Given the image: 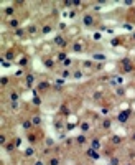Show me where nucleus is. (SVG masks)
Masks as SVG:
<instances>
[{
  "label": "nucleus",
  "mask_w": 135,
  "mask_h": 165,
  "mask_svg": "<svg viewBox=\"0 0 135 165\" xmlns=\"http://www.w3.org/2000/svg\"><path fill=\"white\" fill-rule=\"evenodd\" d=\"M28 32L31 33V35H33V33H36V27H30V28H28Z\"/></svg>",
  "instance_id": "obj_30"
},
{
  "label": "nucleus",
  "mask_w": 135,
  "mask_h": 165,
  "mask_svg": "<svg viewBox=\"0 0 135 165\" xmlns=\"http://www.w3.org/2000/svg\"><path fill=\"white\" fill-rule=\"evenodd\" d=\"M58 164H60V159H56V157L51 159V162H49V165H58Z\"/></svg>",
  "instance_id": "obj_26"
},
{
  "label": "nucleus",
  "mask_w": 135,
  "mask_h": 165,
  "mask_svg": "<svg viewBox=\"0 0 135 165\" xmlns=\"http://www.w3.org/2000/svg\"><path fill=\"white\" fill-rule=\"evenodd\" d=\"M124 69H125V71H130V69H132V66H130V61L129 60L124 61Z\"/></svg>",
  "instance_id": "obj_13"
},
{
  "label": "nucleus",
  "mask_w": 135,
  "mask_h": 165,
  "mask_svg": "<svg viewBox=\"0 0 135 165\" xmlns=\"http://www.w3.org/2000/svg\"><path fill=\"white\" fill-rule=\"evenodd\" d=\"M33 82H35V76H33V74H27V84L31 86Z\"/></svg>",
  "instance_id": "obj_10"
},
{
  "label": "nucleus",
  "mask_w": 135,
  "mask_h": 165,
  "mask_svg": "<svg viewBox=\"0 0 135 165\" xmlns=\"http://www.w3.org/2000/svg\"><path fill=\"white\" fill-rule=\"evenodd\" d=\"M25 154H27V157H31V154H35V148H27V152H25Z\"/></svg>",
  "instance_id": "obj_23"
},
{
  "label": "nucleus",
  "mask_w": 135,
  "mask_h": 165,
  "mask_svg": "<svg viewBox=\"0 0 135 165\" xmlns=\"http://www.w3.org/2000/svg\"><path fill=\"white\" fill-rule=\"evenodd\" d=\"M82 23H84L86 27H91L92 23H94V18H92L91 15H84V18H82Z\"/></svg>",
  "instance_id": "obj_3"
},
{
  "label": "nucleus",
  "mask_w": 135,
  "mask_h": 165,
  "mask_svg": "<svg viewBox=\"0 0 135 165\" xmlns=\"http://www.w3.org/2000/svg\"><path fill=\"white\" fill-rule=\"evenodd\" d=\"M5 84H8V78H2V86H5Z\"/></svg>",
  "instance_id": "obj_31"
},
{
  "label": "nucleus",
  "mask_w": 135,
  "mask_h": 165,
  "mask_svg": "<svg viewBox=\"0 0 135 165\" xmlns=\"http://www.w3.org/2000/svg\"><path fill=\"white\" fill-rule=\"evenodd\" d=\"M102 66H104L102 63H99V65H96V69H102Z\"/></svg>",
  "instance_id": "obj_37"
},
{
  "label": "nucleus",
  "mask_w": 135,
  "mask_h": 165,
  "mask_svg": "<svg viewBox=\"0 0 135 165\" xmlns=\"http://www.w3.org/2000/svg\"><path fill=\"white\" fill-rule=\"evenodd\" d=\"M73 78H74V79H81L82 78V71H74L73 73Z\"/></svg>",
  "instance_id": "obj_16"
},
{
  "label": "nucleus",
  "mask_w": 135,
  "mask_h": 165,
  "mask_svg": "<svg viewBox=\"0 0 135 165\" xmlns=\"http://www.w3.org/2000/svg\"><path fill=\"white\" fill-rule=\"evenodd\" d=\"M94 40H101V33H94Z\"/></svg>",
  "instance_id": "obj_36"
},
{
  "label": "nucleus",
  "mask_w": 135,
  "mask_h": 165,
  "mask_svg": "<svg viewBox=\"0 0 135 165\" xmlns=\"http://www.w3.org/2000/svg\"><path fill=\"white\" fill-rule=\"evenodd\" d=\"M69 76H73V74H71V73L68 71V69H64V71L61 73V78H69Z\"/></svg>",
  "instance_id": "obj_21"
},
{
  "label": "nucleus",
  "mask_w": 135,
  "mask_h": 165,
  "mask_svg": "<svg viewBox=\"0 0 135 165\" xmlns=\"http://www.w3.org/2000/svg\"><path fill=\"white\" fill-rule=\"evenodd\" d=\"M127 165H132V164H127Z\"/></svg>",
  "instance_id": "obj_40"
},
{
  "label": "nucleus",
  "mask_w": 135,
  "mask_h": 165,
  "mask_svg": "<svg viewBox=\"0 0 135 165\" xmlns=\"http://www.w3.org/2000/svg\"><path fill=\"white\" fill-rule=\"evenodd\" d=\"M15 76H18V78H20V76H23V69H18V71L15 73Z\"/></svg>",
  "instance_id": "obj_33"
},
{
  "label": "nucleus",
  "mask_w": 135,
  "mask_h": 165,
  "mask_svg": "<svg viewBox=\"0 0 135 165\" xmlns=\"http://www.w3.org/2000/svg\"><path fill=\"white\" fill-rule=\"evenodd\" d=\"M40 122H41V119H40L38 116H33V117H31V124H36V126H38Z\"/></svg>",
  "instance_id": "obj_17"
},
{
  "label": "nucleus",
  "mask_w": 135,
  "mask_h": 165,
  "mask_svg": "<svg viewBox=\"0 0 135 165\" xmlns=\"http://www.w3.org/2000/svg\"><path fill=\"white\" fill-rule=\"evenodd\" d=\"M102 127H104V129H109V127H110V121H109V119H105V121L102 122Z\"/></svg>",
  "instance_id": "obj_22"
},
{
  "label": "nucleus",
  "mask_w": 135,
  "mask_h": 165,
  "mask_svg": "<svg viewBox=\"0 0 135 165\" xmlns=\"http://www.w3.org/2000/svg\"><path fill=\"white\" fill-rule=\"evenodd\" d=\"M66 60H68V58H66V53H60V55H58V61H63V63H64Z\"/></svg>",
  "instance_id": "obj_18"
},
{
  "label": "nucleus",
  "mask_w": 135,
  "mask_h": 165,
  "mask_svg": "<svg viewBox=\"0 0 135 165\" xmlns=\"http://www.w3.org/2000/svg\"><path fill=\"white\" fill-rule=\"evenodd\" d=\"M110 142H112L114 145H120V142H122V137H119V135H112V137H110Z\"/></svg>",
  "instance_id": "obj_5"
},
{
  "label": "nucleus",
  "mask_w": 135,
  "mask_h": 165,
  "mask_svg": "<svg viewBox=\"0 0 135 165\" xmlns=\"http://www.w3.org/2000/svg\"><path fill=\"white\" fill-rule=\"evenodd\" d=\"M15 36H23V30H16V32H15Z\"/></svg>",
  "instance_id": "obj_29"
},
{
  "label": "nucleus",
  "mask_w": 135,
  "mask_h": 165,
  "mask_svg": "<svg viewBox=\"0 0 135 165\" xmlns=\"http://www.w3.org/2000/svg\"><path fill=\"white\" fill-rule=\"evenodd\" d=\"M92 66H94L92 61H82V68H86V69H89V68H92Z\"/></svg>",
  "instance_id": "obj_11"
},
{
  "label": "nucleus",
  "mask_w": 135,
  "mask_h": 165,
  "mask_svg": "<svg viewBox=\"0 0 135 165\" xmlns=\"http://www.w3.org/2000/svg\"><path fill=\"white\" fill-rule=\"evenodd\" d=\"M7 13V15H12V13H13V12H15V8H13V7H7L5 10H3Z\"/></svg>",
  "instance_id": "obj_19"
},
{
  "label": "nucleus",
  "mask_w": 135,
  "mask_h": 165,
  "mask_svg": "<svg viewBox=\"0 0 135 165\" xmlns=\"http://www.w3.org/2000/svg\"><path fill=\"white\" fill-rule=\"evenodd\" d=\"M134 40H135V33H134Z\"/></svg>",
  "instance_id": "obj_39"
},
{
  "label": "nucleus",
  "mask_w": 135,
  "mask_h": 165,
  "mask_svg": "<svg viewBox=\"0 0 135 165\" xmlns=\"http://www.w3.org/2000/svg\"><path fill=\"white\" fill-rule=\"evenodd\" d=\"M129 116H130V111H124V112H120L119 114L117 119H119V122H125L127 119H129Z\"/></svg>",
  "instance_id": "obj_2"
},
{
  "label": "nucleus",
  "mask_w": 135,
  "mask_h": 165,
  "mask_svg": "<svg viewBox=\"0 0 135 165\" xmlns=\"http://www.w3.org/2000/svg\"><path fill=\"white\" fill-rule=\"evenodd\" d=\"M76 140H77V144H81V145H82V144H86V142H87V139L84 137V135H79V137L76 139Z\"/></svg>",
  "instance_id": "obj_14"
},
{
  "label": "nucleus",
  "mask_w": 135,
  "mask_h": 165,
  "mask_svg": "<svg viewBox=\"0 0 135 165\" xmlns=\"http://www.w3.org/2000/svg\"><path fill=\"white\" fill-rule=\"evenodd\" d=\"M86 155L89 157V159H94V160L101 159V155H99V150H94V148H91V147L86 150Z\"/></svg>",
  "instance_id": "obj_1"
},
{
  "label": "nucleus",
  "mask_w": 135,
  "mask_h": 165,
  "mask_svg": "<svg viewBox=\"0 0 135 165\" xmlns=\"http://www.w3.org/2000/svg\"><path fill=\"white\" fill-rule=\"evenodd\" d=\"M71 65H73V61H71V60H69V58H68V60H66V61H64V63H63V66H66V68H69V66H71Z\"/></svg>",
  "instance_id": "obj_27"
},
{
  "label": "nucleus",
  "mask_w": 135,
  "mask_h": 165,
  "mask_svg": "<svg viewBox=\"0 0 135 165\" xmlns=\"http://www.w3.org/2000/svg\"><path fill=\"white\" fill-rule=\"evenodd\" d=\"M54 43L60 45V46H64V40H63V36H60V35H58V36L54 38Z\"/></svg>",
  "instance_id": "obj_9"
},
{
  "label": "nucleus",
  "mask_w": 135,
  "mask_h": 165,
  "mask_svg": "<svg viewBox=\"0 0 135 165\" xmlns=\"http://www.w3.org/2000/svg\"><path fill=\"white\" fill-rule=\"evenodd\" d=\"M20 144H22V139H16L15 140V147H20Z\"/></svg>",
  "instance_id": "obj_34"
},
{
  "label": "nucleus",
  "mask_w": 135,
  "mask_h": 165,
  "mask_svg": "<svg viewBox=\"0 0 135 165\" xmlns=\"http://www.w3.org/2000/svg\"><path fill=\"white\" fill-rule=\"evenodd\" d=\"M73 51H76V53H81V51H82V45H81V43H74V45H73Z\"/></svg>",
  "instance_id": "obj_8"
},
{
  "label": "nucleus",
  "mask_w": 135,
  "mask_h": 165,
  "mask_svg": "<svg viewBox=\"0 0 135 165\" xmlns=\"http://www.w3.org/2000/svg\"><path fill=\"white\" fill-rule=\"evenodd\" d=\"M33 104H35V106H40V104H41V101H40V99H35V101H33Z\"/></svg>",
  "instance_id": "obj_35"
},
{
  "label": "nucleus",
  "mask_w": 135,
  "mask_h": 165,
  "mask_svg": "<svg viewBox=\"0 0 135 165\" xmlns=\"http://www.w3.org/2000/svg\"><path fill=\"white\" fill-rule=\"evenodd\" d=\"M91 148L99 150V148H101V140H99V139H92L91 140Z\"/></svg>",
  "instance_id": "obj_4"
},
{
  "label": "nucleus",
  "mask_w": 135,
  "mask_h": 165,
  "mask_svg": "<svg viewBox=\"0 0 135 165\" xmlns=\"http://www.w3.org/2000/svg\"><path fill=\"white\" fill-rule=\"evenodd\" d=\"M48 89V82H41V84H40V89Z\"/></svg>",
  "instance_id": "obj_32"
},
{
  "label": "nucleus",
  "mask_w": 135,
  "mask_h": 165,
  "mask_svg": "<svg viewBox=\"0 0 135 165\" xmlns=\"http://www.w3.org/2000/svg\"><path fill=\"white\" fill-rule=\"evenodd\" d=\"M92 58H94V60H101V61H104V60H105V56H104V55H101V53H94V55H92Z\"/></svg>",
  "instance_id": "obj_12"
},
{
  "label": "nucleus",
  "mask_w": 135,
  "mask_h": 165,
  "mask_svg": "<svg viewBox=\"0 0 135 165\" xmlns=\"http://www.w3.org/2000/svg\"><path fill=\"white\" fill-rule=\"evenodd\" d=\"M81 131L82 132H89L91 131V124H89V122H82L81 124Z\"/></svg>",
  "instance_id": "obj_6"
},
{
  "label": "nucleus",
  "mask_w": 135,
  "mask_h": 165,
  "mask_svg": "<svg viewBox=\"0 0 135 165\" xmlns=\"http://www.w3.org/2000/svg\"><path fill=\"white\" fill-rule=\"evenodd\" d=\"M45 66H46V68H53V66H54V61L53 60H45Z\"/></svg>",
  "instance_id": "obj_15"
},
{
  "label": "nucleus",
  "mask_w": 135,
  "mask_h": 165,
  "mask_svg": "<svg viewBox=\"0 0 135 165\" xmlns=\"http://www.w3.org/2000/svg\"><path fill=\"white\" fill-rule=\"evenodd\" d=\"M33 165H45V164H43V162H41V160H36V162H35V164H33Z\"/></svg>",
  "instance_id": "obj_38"
},
{
  "label": "nucleus",
  "mask_w": 135,
  "mask_h": 165,
  "mask_svg": "<svg viewBox=\"0 0 135 165\" xmlns=\"http://www.w3.org/2000/svg\"><path fill=\"white\" fill-rule=\"evenodd\" d=\"M23 127H25V129H31V122L25 121V122H23Z\"/></svg>",
  "instance_id": "obj_28"
},
{
  "label": "nucleus",
  "mask_w": 135,
  "mask_h": 165,
  "mask_svg": "<svg viewBox=\"0 0 135 165\" xmlns=\"http://www.w3.org/2000/svg\"><path fill=\"white\" fill-rule=\"evenodd\" d=\"M8 25H10L12 28H18V27H20V22H18L16 18H12L10 22H8Z\"/></svg>",
  "instance_id": "obj_7"
},
{
  "label": "nucleus",
  "mask_w": 135,
  "mask_h": 165,
  "mask_svg": "<svg viewBox=\"0 0 135 165\" xmlns=\"http://www.w3.org/2000/svg\"><path fill=\"white\" fill-rule=\"evenodd\" d=\"M110 165H119V159H117V157L110 159Z\"/></svg>",
  "instance_id": "obj_25"
},
{
  "label": "nucleus",
  "mask_w": 135,
  "mask_h": 165,
  "mask_svg": "<svg viewBox=\"0 0 135 165\" xmlns=\"http://www.w3.org/2000/svg\"><path fill=\"white\" fill-rule=\"evenodd\" d=\"M18 65H20V66H27L28 65V60H27V58H22V60H18Z\"/></svg>",
  "instance_id": "obj_20"
},
{
  "label": "nucleus",
  "mask_w": 135,
  "mask_h": 165,
  "mask_svg": "<svg viewBox=\"0 0 135 165\" xmlns=\"http://www.w3.org/2000/svg\"><path fill=\"white\" fill-rule=\"evenodd\" d=\"M41 32H43V33H49V32H51V27H49V25H45Z\"/></svg>",
  "instance_id": "obj_24"
}]
</instances>
